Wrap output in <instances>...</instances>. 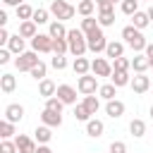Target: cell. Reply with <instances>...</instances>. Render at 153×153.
I'll return each mask as SVG.
<instances>
[{
	"mask_svg": "<svg viewBox=\"0 0 153 153\" xmlns=\"http://www.w3.org/2000/svg\"><path fill=\"white\" fill-rule=\"evenodd\" d=\"M122 38H124V43H127L134 53H141V50H146V45H148L146 36H143L141 29H136L134 24H129V26L122 29Z\"/></svg>",
	"mask_w": 153,
	"mask_h": 153,
	"instance_id": "1",
	"label": "cell"
},
{
	"mask_svg": "<svg viewBox=\"0 0 153 153\" xmlns=\"http://www.w3.org/2000/svg\"><path fill=\"white\" fill-rule=\"evenodd\" d=\"M67 43H69V53L74 57H81L86 50H88V43H86V33L81 29H69L67 31Z\"/></svg>",
	"mask_w": 153,
	"mask_h": 153,
	"instance_id": "2",
	"label": "cell"
},
{
	"mask_svg": "<svg viewBox=\"0 0 153 153\" xmlns=\"http://www.w3.org/2000/svg\"><path fill=\"white\" fill-rule=\"evenodd\" d=\"M48 10H50V14H53L55 19H60V22L72 19V17L76 14V7H74V5H69L67 0H53Z\"/></svg>",
	"mask_w": 153,
	"mask_h": 153,
	"instance_id": "3",
	"label": "cell"
},
{
	"mask_svg": "<svg viewBox=\"0 0 153 153\" xmlns=\"http://www.w3.org/2000/svg\"><path fill=\"white\" fill-rule=\"evenodd\" d=\"M38 62H41V57H38L36 50H26V53H22V55L14 57V67L19 72H31V67H36Z\"/></svg>",
	"mask_w": 153,
	"mask_h": 153,
	"instance_id": "4",
	"label": "cell"
},
{
	"mask_svg": "<svg viewBox=\"0 0 153 153\" xmlns=\"http://www.w3.org/2000/svg\"><path fill=\"white\" fill-rule=\"evenodd\" d=\"M86 43H88V50L91 53H105V48H108V38H105V33H103V26L100 29H96L93 33H88L86 36Z\"/></svg>",
	"mask_w": 153,
	"mask_h": 153,
	"instance_id": "5",
	"label": "cell"
},
{
	"mask_svg": "<svg viewBox=\"0 0 153 153\" xmlns=\"http://www.w3.org/2000/svg\"><path fill=\"white\" fill-rule=\"evenodd\" d=\"M76 88H79V93L81 96H91V93H96L100 86H98V76L93 74H81L79 79H76Z\"/></svg>",
	"mask_w": 153,
	"mask_h": 153,
	"instance_id": "6",
	"label": "cell"
},
{
	"mask_svg": "<svg viewBox=\"0 0 153 153\" xmlns=\"http://www.w3.org/2000/svg\"><path fill=\"white\" fill-rule=\"evenodd\" d=\"M31 50H36V53H53V36L50 33H36L31 38Z\"/></svg>",
	"mask_w": 153,
	"mask_h": 153,
	"instance_id": "7",
	"label": "cell"
},
{
	"mask_svg": "<svg viewBox=\"0 0 153 153\" xmlns=\"http://www.w3.org/2000/svg\"><path fill=\"white\" fill-rule=\"evenodd\" d=\"M98 24L105 29V26H112L115 24V5L112 2H108V5H100L98 7Z\"/></svg>",
	"mask_w": 153,
	"mask_h": 153,
	"instance_id": "8",
	"label": "cell"
},
{
	"mask_svg": "<svg viewBox=\"0 0 153 153\" xmlns=\"http://www.w3.org/2000/svg\"><path fill=\"white\" fill-rule=\"evenodd\" d=\"M76 91H79V88H74V86H69V84H60L55 96H57L65 105H76Z\"/></svg>",
	"mask_w": 153,
	"mask_h": 153,
	"instance_id": "9",
	"label": "cell"
},
{
	"mask_svg": "<svg viewBox=\"0 0 153 153\" xmlns=\"http://www.w3.org/2000/svg\"><path fill=\"white\" fill-rule=\"evenodd\" d=\"M91 72L96 76H112V62H108L105 57H96L91 60Z\"/></svg>",
	"mask_w": 153,
	"mask_h": 153,
	"instance_id": "10",
	"label": "cell"
},
{
	"mask_svg": "<svg viewBox=\"0 0 153 153\" xmlns=\"http://www.w3.org/2000/svg\"><path fill=\"white\" fill-rule=\"evenodd\" d=\"M14 143H17V151L19 153H36V148H38V141L31 139V136H26V134L14 136Z\"/></svg>",
	"mask_w": 153,
	"mask_h": 153,
	"instance_id": "11",
	"label": "cell"
},
{
	"mask_svg": "<svg viewBox=\"0 0 153 153\" xmlns=\"http://www.w3.org/2000/svg\"><path fill=\"white\" fill-rule=\"evenodd\" d=\"M129 86H131V91H134V93H139V96H141V93H146V91L151 88V79H148L146 74H134V76H131V81H129Z\"/></svg>",
	"mask_w": 153,
	"mask_h": 153,
	"instance_id": "12",
	"label": "cell"
},
{
	"mask_svg": "<svg viewBox=\"0 0 153 153\" xmlns=\"http://www.w3.org/2000/svg\"><path fill=\"white\" fill-rule=\"evenodd\" d=\"M55 93H57V84H55L53 79L45 76V79L38 81V96H41V98H50V96H55Z\"/></svg>",
	"mask_w": 153,
	"mask_h": 153,
	"instance_id": "13",
	"label": "cell"
},
{
	"mask_svg": "<svg viewBox=\"0 0 153 153\" xmlns=\"http://www.w3.org/2000/svg\"><path fill=\"white\" fill-rule=\"evenodd\" d=\"M105 112H108V117L117 120V117H122V115H124V103H122V100H117V98L105 100Z\"/></svg>",
	"mask_w": 153,
	"mask_h": 153,
	"instance_id": "14",
	"label": "cell"
},
{
	"mask_svg": "<svg viewBox=\"0 0 153 153\" xmlns=\"http://www.w3.org/2000/svg\"><path fill=\"white\" fill-rule=\"evenodd\" d=\"M22 117H24V108L19 105V103H10L7 108H5V120H10V122H22Z\"/></svg>",
	"mask_w": 153,
	"mask_h": 153,
	"instance_id": "15",
	"label": "cell"
},
{
	"mask_svg": "<svg viewBox=\"0 0 153 153\" xmlns=\"http://www.w3.org/2000/svg\"><path fill=\"white\" fill-rule=\"evenodd\" d=\"M41 122L48 124V127H60V124H62V112H53V110L43 108V112H41Z\"/></svg>",
	"mask_w": 153,
	"mask_h": 153,
	"instance_id": "16",
	"label": "cell"
},
{
	"mask_svg": "<svg viewBox=\"0 0 153 153\" xmlns=\"http://www.w3.org/2000/svg\"><path fill=\"white\" fill-rule=\"evenodd\" d=\"M103 131H105V124H103L100 120L91 117V120L86 122V134H88L91 139H98V136H103Z\"/></svg>",
	"mask_w": 153,
	"mask_h": 153,
	"instance_id": "17",
	"label": "cell"
},
{
	"mask_svg": "<svg viewBox=\"0 0 153 153\" xmlns=\"http://www.w3.org/2000/svg\"><path fill=\"white\" fill-rule=\"evenodd\" d=\"M36 26H38V24H36L33 19H24V22L19 24V36H24V38H33V36L38 33Z\"/></svg>",
	"mask_w": 153,
	"mask_h": 153,
	"instance_id": "18",
	"label": "cell"
},
{
	"mask_svg": "<svg viewBox=\"0 0 153 153\" xmlns=\"http://www.w3.org/2000/svg\"><path fill=\"white\" fill-rule=\"evenodd\" d=\"M67 31H69V29H65V24H62L60 19H55V22L48 24V33H50L53 38H67Z\"/></svg>",
	"mask_w": 153,
	"mask_h": 153,
	"instance_id": "19",
	"label": "cell"
},
{
	"mask_svg": "<svg viewBox=\"0 0 153 153\" xmlns=\"http://www.w3.org/2000/svg\"><path fill=\"white\" fill-rule=\"evenodd\" d=\"M105 55H108L110 60H115V57H122V55H124V43H120V41H108Z\"/></svg>",
	"mask_w": 153,
	"mask_h": 153,
	"instance_id": "20",
	"label": "cell"
},
{
	"mask_svg": "<svg viewBox=\"0 0 153 153\" xmlns=\"http://www.w3.org/2000/svg\"><path fill=\"white\" fill-rule=\"evenodd\" d=\"M14 88H17V76L5 72V74L0 76V91H2V93H12Z\"/></svg>",
	"mask_w": 153,
	"mask_h": 153,
	"instance_id": "21",
	"label": "cell"
},
{
	"mask_svg": "<svg viewBox=\"0 0 153 153\" xmlns=\"http://www.w3.org/2000/svg\"><path fill=\"white\" fill-rule=\"evenodd\" d=\"M7 48L12 50V55H22V53H26V50H24V36H19V33L10 36V43H7Z\"/></svg>",
	"mask_w": 153,
	"mask_h": 153,
	"instance_id": "22",
	"label": "cell"
},
{
	"mask_svg": "<svg viewBox=\"0 0 153 153\" xmlns=\"http://www.w3.org/2000/svg\"><path fill=\"white\" fill-rule=\"evenodd\" d=\"M72 69H74V74H88V69H91V60H86L84 55L81 57H74V62H72Z\"/></svg>",
	"mask_w": 153,
	"mask_h": 153,
	"instance_id": "23",
	"label": "cell"
},
{
	"mask_svg": "<svg viewBox=\"0 0 153 153\" xmlns=\"http://www.w3.org/2000/svg\"><path fill=\"white\" fill-rule=\"evenodd\" d=\"M148 67H151V60H148L146 55H136V57L131 60V69H134L136 74H146Z\"/></svg>",
	"mask_w": 153,
	"mask_h": 153,
	"instance_id": "24",
	"label": "cell"
},
{
	"mask_svg": "<svg viewBox=\"0 0 153 153\" xmlns=\"http://www.w3.org/2000/svg\"><path fill=\"white\" fill-rule=\"evenodd\" d=\"M110 81L120 88V86H129V81H131V76H129V72H122V69H112V76H110Z\"/></svg>",
	"mask_w": 153,
	"mask_h": 153,
	"instance_id": "25",
	"label": "cell"
},
{
	"mask_svg": "<svg viewBox=\"0 0 153 153\" xmlns=\"http://www.w3.org/2000/svg\"><path fill=\"white\" fill-rule=\"evenodd\" d=\"M53 127H48V124H41V127H36V131H33V139L38 141V143H48L50 139H53V131H50Z\"/></svg>",
	"mask_w": 153,
	"mask_h": 153,
	"instance_id": "26",
	"label": "cell"
},
{
	"mask_svg": "<svg viewBox=\"0 0 153 153\" xmlns=\"http://www.w3.org/2000/svg\"><path fill=\"white\" fill-rule=\"evenodd\" d=\"M76 12H79L81 17H93V12H96V0H79V2H76Z\"/></svg>",
	"mask_w": 153,
	"mask_h": 153,
	"instance_id": "27",
	"label": "cell"
},
{
	"mask_svg": "<svg viewBox=\"0 0 153 153\" xmlns=\"http://www.w3.org/2000/svg\"><path fill=\"white\" fill-rule=\"evenodd\" d=\"M131 24H134L136 29H141V31H143V29L151 24V17H148V12H141V10H139V12H134V14H131Z\"/></svg>",
	"mask_w": 153,
	"mask_h": 153,
	"instance_id": "28",
	"label": "cell"
},
{
	"mask_svg": "<svg viewBox=\"0 0 153 153\" xmlns=\"http://www.w3.org/2000/svg\"><path fill=\"white\" fill-rule=\"evenodd\" d=\"M129 131H131V136L141 139V136L146 134V122H143V120H139V117H134V120L129 122Z\"/></svg>",
	"mask_w": 153,
	"mask_h": 153,
	"instance_id": "29",
	"label": "cell"
},
{
	"mask_svg": "<svg viewBox=\"0 0 153 153\" xmlns=\"http://www.w3.org/2000/svg\"><path fill=\"white\" fill-rule=\"evenodd\" d=\"M96 29H100V24H98V19L96 17H84L81 19V31L88 36V33H93Z\"/></svg>",
	"mask_w": 153,
	"mask_h": 153,
	"instance_id": "30",
	"label": "cell"
},
{
	"mask_svg": "<svg viewBox=\"0 0 153 153\" xmlns=\"http://www.w3.org/2000/svg\"><path fill=\"white\" fill-rule=\"evenodd\" d=\"M115 93H117V86H115L112 81H110V84H103V86L98 88V96H100L103 100H112Z\"/></svg>",
	"mask_w": 153,
	"mask_h": 153,
	"instance_id": "31",
	"label": "cell"
},
{
	"mask_svg": "<svg viewBox=\"0 0 153 153\" xmlns=\"http://www.w3.org/2000/svg\"><path fill=\"white\" fill-rule=\"evenodd\" d=\"M36 24H50V10H45V7H36V12H33V17H31Z\"/></svg>",
	"mask_w": 153,
	"mask_h": 153,
	"instance_id": "32",
	"label": "cell"
},
{
	"mask_svg": "<svg viewBox=\"0 0 153 153\" xmlns=\"http://www.w3.org/2000/svg\"><path fill=\"white\" fill-rule=\"evenodd\" d=\"M81 103L88 108V112H91V115H96V112H98V108H100V100H98V96H96V93L84 96V100H81Z\"/></svg>",
	"mask_w": 153,
	"mask_h": 153,
	"instance_id": "33",
	"label": "cell"
},
{
	"mask_svg": "<svg viewBox=\"0 0 153 153\" xmlns=\"http://www.w3.org/2000/svg\"><path fill=\"white\" fill-rule=\"evenodd\" d=\"M74 117H76L79 122H88V120H91L93 115L88 112V108H86L84 103H76V105H74Z\"/></svg>",
	"mask_w": 153,
	"mask_h": 153,
	"instance_id": "34",
	"label": "cell"
},
{
	"mask_svg": "<svg viewBox=\"0 0 153 153\" xmlns=\"http://www.w3.org/2000/svg\"><path fill=\"white\" fill-rule=\"evenodd\" d=\"M33 12H36V10H33L29 2H22V5L17 7V19H22V22H24V19H31Z\"/></svg>",
	"mask_w": 153,
	"mask_h": 153,
	"instance_id": "35",
	"label": "cell"
},
{
	"mask_svg": "<svg viewBox=\"0 0 153 153\" xmlns=\"http://www.w3.org/2000/svg\"><path fill=\"white\" fill-rule=\"evenodd\" d=\"M53 53H55V55H65V53H69V43H67V38H53Z\"/></svg>",
	"mask_w": 153,
	"mask_h": 153,
	"instance_id": "36",
	"label": "cell"
},
{
	"mask_svg": "<svg viewBox=\"0 0 153 153\" xmlns=\"http://www.w3.org/2000/svg\"><path fill=\"white\" fill-rule=\"evenodd\" d=\"M120 10H122L127 17H131L134 12H139V0H122V2H120Z\"/></svg>",
	"mask_w": 153,
	"mask_h": 153,
	"instance_id": "37",
	"label": "cell"
},
{
	"mask_svg": "<svg viewBox=\"0 0 153 153\" xmlns=\"http://www.w3.org/2000/svg\"><path fill=\"white\" fill-rule=\"evenodd\" d=\"M45 72H48V65H45V62L41 60V62L36 65V67H31V72H29V74H31V76H33L36 81H41V79H45Z\"/></svg>",
	"mask_w": 153,
	"mask_h": 153,
	"instance_id": "38",
	"label": "cell"
},
{
	"mask_svg": "<svg viewBox=\"0 0 153 153\" xmlns=\"http://www.w3.org/2000/svg\"><path fill=\"white\" fill-rule=\"evenodd\" d=\"M0 136H2V139H12V136H14V122L2 120V122H0Z\"/></svg>",
	"mask_w": 153,
	"mask_h": 153,
	"instance_id": "39",
	"label": "cell"
},
{
	"mask_svg": "<svg viewBox=\"0 0 153 153\" xmlns=\"http://www.w3.org/2000/svg\"><path fill=\"white\" fill-rule=\"evenodd\" d=\"M45 108H48V110H53V112H62L65 103H62L57 96H50V98H45Z\"/></svg>",
	"mask_w": 153,
	"mask_h": 153,
	"instance_id": "40",
	"label": "cell"
},
{
	"mask_svg": "<svg viewBox=\"0 0 153 153\" xmlns=\"http://www.w3.org/2000/svg\"><path fill=\"white\" fill-rule=\"evenodd\" d=\"M129 67H131V60H127L124 55L112 60V69H122V72H129Z\"/></svg>",
	"mask_w": 153,
	"mask_h": 153,
	"instance_id": "41",
	"label": "cell"
},
{
	"mask_svg": "<svg viewBox=\"0 0 153 153\" xmlns=\"http://www.w3.org/2000/svg\"><path fill=\"white\" fill-rule=\"evenodd\" d=\"M50 67H53V69H57V72H62V69L67 67V57H65V55H53Z\"/></svg>",
	"mask_w": 153,
	"mask_h": 153,
	"instance_id": "42",
	"label": "cell"
},
{
	"mask_svg": "<svg viewBox=\"0 0 153 153\" xmlns=\"http://www.w3.org/2000/svg\"><path fill=\"white\" fill-rule=\"evenodd\" d=\"M0 153H19V151H17V143H14V141L2 139V143H0Z\"/></svg>",
	"mask_w": 153,
	"mask_h": 153,
	"instance_id": "43",
	"label": "cell"
},
{
	"mask_svg": "<svg viewBox=\"0 0 153 153\" xmlns=\"http://www.w3.org/2000/svg\"><path fill=\"white\" fill-rule=\"evenodd\" d=\"M110 153H127V143L124 141H112L110 143Z\"/></svg>",
	"mask_w": 153,
	"mask_h": 153,
	"instance_id": "44",
	"label": "cell"
},
{
	"mask_svg": "<svg viewBox=\"0 0 153 153\" xmlns=\"http://www.w3.org/2000/svg\"><path fill=\"white\" fill-rule=\"evenodd\" d=\"M12 60V50L10 48H0V65H7Z\"/></svg>",
	"mask_w": 153,
	"mask_h": 153,
	"instance_id": "45",
	"label": "cell"
},
{
	"mask_svg": "<svg viewBox=\"0 0 153 153\" xmlns=\"http://www.w3.org/2000/svg\"><path fill=\"white\" fill-rule=\"evenodd\" d=\"M10 36H12V33H10L5 26H0V45H7V43H10Z\"/></svg>",
	"mask_w": 153,
	"mask_h": 153,
	"instance_id": "46",
	"label": "cell"
},
{
	"mask_svg": "<svg viewBox=\"0 0 153 153\" xmlns=\"http://www.w3.org/2000/svg\"><path fill=\"white\" fill-rule=\"evenodd\" d=\"M36 153H53V148H50L48 143H38V148H36Z\"/></svg>",
	"mask_w": 153,
	"mask_h": 153,
	"instance_id": "47",
	"label": "cell"
},
{
	"mask_svg": "<svg viewBox=\"0 0 153 153\" xmlns=\"http://www.w3.org/2000/svg\"><path fill=\"white\" fill-rule=\"evenodd\" d=\"M2 2H5L7 7H19V5H22V2H26V0H2Z\"/></svg>",
	"mask_w": 153,
	"mask_h": 153,
	"instance_id": "48",
	"label": "cell"
},
{
	"mask_svg": "<svg viewBox=\"0 0 153 153\" xmlns=\"http://www.w3.org/2000/svg\"><path fill=\"white\" fill-rule=\"evenodd\" d=\"M143 53H146V57H148V60H153V43H148Z\"/></svg>",
	"mask_w": 153,
	"mask_h": 153,
	"instance_id": "49",
	"label": "cell"
},
{
	"mask_svg": "<svg viewBox=\"0 0 153 153\" xmlns=\"http://www.w3.org/2000/svg\"><path fill=\"white\" fill-rule=\"evenodd\" d=\"M5 24H7V12L0 10V26H5Z\"/></svg>",
	"mask_w": 153,
	"mask_h": 153,
	"instance_id": "50",
	"label": "cell"
},
{
	"mask_svg": "<svg viewBox=\"0 0 153 153\" xmlns=\"http://www.w3.org/2000/svg\"><path fill=\"white\" fill-rule=\"evenodd\" d=\"M146 12H148V17H151V22H153V2H151V7H148Z\"/></svg>",
	"mask_w": 153,
	"mask_h": 153,
	"instance_id": "51",
	"label": "cell"
},
{
	"mask_svg": "<svg viewBox=\"0 0 153 153\" xmlns=\"http://www.w3.org/2000/svg\"><path fill=\"white\" fill-rule=\"evenodd\" d=\"M108 2H110V0H96V5H98V7H100V5H108Z\"/></svg>",
	"mask_w": 153,
	"mask_h": 153,
	"instance_id": "52",
	"label": "cell"
},
{
	"mask_svg": "<svg viewBox=\"0 0 153 153\" xmlns=\"http://www.w3.org/2000/svg\"><path fill=\"white\" fill-rule=\"evenodd\" d=\"M110 2H112V5H115V2H122V0H110Z\"/></svg>",
	"mask_w": 153,
	"mask_h": 153,
	"instance_id": "53",
	"label": "cell"
},
{
	"mask_svg": "<svg viewBox=\"0 0 153 153\" xmlns=\"http://www.w3.org/2000/svg\"><path fill=\"white\" fill-rule=\"evenodd\" d=\"M151 117H153V105H151Z\"/></svg>",
	"mask_w": 153,
	"mask_h": 153,
	"instance_id": "54",
	"label": "cell"
},
{
	"mask_svg": "<svg viewBox=\"0 0 153 153\" xmlns=\"http://www.w3.org/2000/svg\"><path fill=\"white\" fill-rule=\"evenodd\" d=\"M151 67H153V60H151Z\"/></svg>",
	"mask_w": 153,
	"mask_h": 153,
	"instance_id": "55",
	"label": "cell"
},
{
	"mask_svg": "<svg viewBox=\"0 0 153 153\" xmlns=\"http://www.w3.org/2000/svg\"><path fill=\"white\" fill-rule=\"evenodd\" d=\"M148 2H153V0H148Z\"/></svg>",
	"mask_w": 153,
	"mask_h": 153,
	"instance_id": "56",
	"label": "cell"
}]
</instances>
